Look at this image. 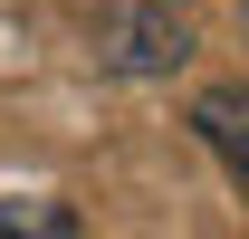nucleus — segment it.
Listing matches in <instances>:
<instances>
[{"mask_svg": "<svg viewBox=\"0 0 249 239\" xmlns=\"http://www.w3.org/2000/svg\"><path fill=\"white\" fill-rule=\"evenodd\" d=\"M87 58L115 67V77H173L192 58V29L163 10V0H106L87 19Z\"/></svg>", "mask_w": 249, "mask_h": 239, "instance_id": "1", "label": "nucleus"}, {"mask_svg": "<svg viewBox=\"0 0 249 239\" xmlns=\"http://www.w3.org/2000/svg\"><path fill=\"white\" fill-rule=\"evenodd\" d=\"M240 191H249V182H240Z\"/></svg>", "mask_w": 249, "mask_h": 239, "instance_id": "5", "label": "nucleus"}, {"mask_svg": "<svg viewBox=\"0 0 249 239\" xmlns=\"http://www.w3.org/2000/svg\"><path fill=\"white\" fill-rule=\"evenodd\" d=\"M192 134L230 163V172L249 182V77H230V86H201L192 96Z\"/></svg>", "mask_w": 249, "mask_h": 239, "instance_id": "2", "label": "nucleus"}, {"mask_svg": "<svg viewBox=\"0 0 249 239\" xmlns=\"http://www.w3.org/2000/svg\"><path fill=\"white\" fill-rule=\"evenodd\" d=\"M0 239H77V210L58 191H0Z\"/></svg>", "mask_w": 249, "mask_h": 239, "instance_id": "3", "label": "nucleus"}, {"mask_svg": "<svg viewBox=\"0 0 249 239\" xmlns=\"http://www.w3.org/2000/svg\"><path fill=\"white\" fill-rule=\"evenodd\" d=\"M230 10H240V29H249V0H230Z\"/></svg>", "mask_w": 249, "mask_h": 239, "instance_id": "4", "label": "nucleus"}]
</instances>
